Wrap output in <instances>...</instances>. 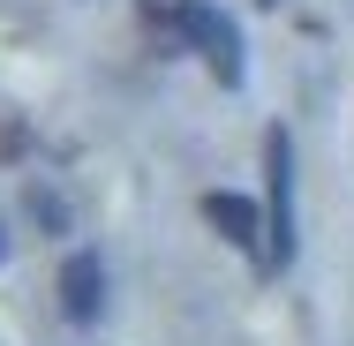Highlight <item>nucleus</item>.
Instances as JSON below:
<instances>
[{"mask_svg": "<svg viewBox=\"0 0 354 346\" xmlns=\"http://www.w3.org/2000/svg\"><path fill=\"white\" fill-rule=\"evenodd\" d=\"M264 8H272V0H264Z\"/></svg>", "mask_w": 354, "mask_h": 346, "instance_id": "423d86ee", "label": "nucleus"}, {"mask_svg": "<svg viewBox=\"0 0 354 346\" xmlns=\"http://www.w3.org/2000/svg\"><path fill=\"white\" fill-rule=\"evenodd\" d=\"M204 218H212V226L226 233V241H234V249L264 256V218H257V204H241V196H226V189H212V196H204Z\"/></svg>", "mask_w": 354, "mask_h": 346, "instance_id": "20e7f679", "label": "nucleus"}, {"mask_svg": "<svg viewBox=\"0 0 354 346\" xmlns=\"http://www.w3.org/2000/svg\"><path fill=\"white\" fill-rule=\"evenodd\" d=\"M0 264H8V226H0Z\"/></svg>", "mask_w": 354, "mask_h": 346, "instance_id": "39448f33", "label": "nucleus"}, {"mask_svg": "<svg viewBox=\"0 0 354 346\" xmlns=\"http://www.w3.org/2000/svg\"><path fill=\"white\" fill-rule=\"evenodd\" d=\"M294 249H301V233H294V136L272 128L264 136V264L286 271Z\"/></svg>", "mask_w": 354, "mask_h": 346, "instance_id": "f257e3e1", "label": "nucleus"}, {"mask_svg": "<svg viewBox=\"0 0 354 346\" xmlns=\"http://www.w3.org/2000/svg\"><path fill=\"white\" fill-rule=\"evenodd\" d=\"M174 30L204 53V68L218 83H241V30H234V15H218L212 0H174Z\"/></svg>", "mask_w": 354, "mask_h": 346, "instance_id": "f03ea898", "label": "nucleus"}, {"mask_svg": "<svg viewBox=\"0 0 354 346\" xmlns=\"http://www.w3.org/2000/svg\"><path fill=\"white\" fill-rule=\"evenodd\" d=\"M61 309H68V324H98L106 316V264H98V249H75L61 264Z\"/></svg>", "mask_w": 354, "mask_h": 346, "instance_id": "7ed1b4c3", "label": "nucleus"}]
</instances>
